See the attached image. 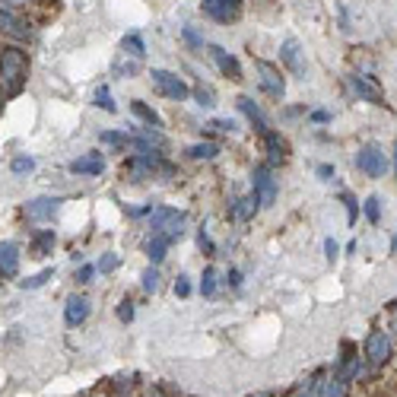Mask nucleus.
I'll use <instances>...</instances> for the list:
<instances>
[{
  "label": "nucleus",
  "instance_id": "f257e3e1",
  "mask_svg": "<svg viewBox=\"0 0 397 397\" xmlns=\"http://www.w3.org/2000/svg\"><path fill=\"white\" fill-rule=\"evenodd\" d=\"M26 74H29V54L23 48H0V83L7 96H16V92L26 86Z\"/></svg>",
  "mask_w": 397,
  "mask_h": 397
},
{
  "label": "nucleus",
  "instance_id": "f03ea898",
  "mask_svg": "<svg viewBox=\"0 0 397 397\" xmlns=\"http://www.w3.org/2000/svg\"><path fill=\"white\" fill-rule=\"evenodd\" d=\"M185 223H187V217L185 213H178V210H172V207H159V210L150 217L153 235H165L169 242H175V239L185 235Z\"/></svg>",
  "mask_w": 397,
  "mask_h": 397
},
{
  "label": "nucleus",
  "instance_id": "7ed1b4c3",
  "mask_svg": "<svg viewBox=\"0 0 397 397\" xmlns=\"http://www.w3.org/2000/svg\"><path fill=\"white\" fill-rule=\"evenodd\" d=\"M251 194L257 197V207H273V201H277V178H273V169H270L267 162L257 165L255 175H251Z\"/></svg>",
  "mask_w": 397,
  "mask_h": 397
},
{
  "label": "nucleus",
  "instance_id": "20e7f679",
  "mask_svg": "<svg viewBox=\"0 0 397 397\" xmlns=\"http://www.w3.org/2000/svg\"><path fill=\"white\" fill-rule=\"evenodd\" d=\"M356 169H360L362 175H369V178H385V172H388V156L382 153L378 143H366V146L356 153Z\"/></svg>",
  "mask_w": 397,
  "mask_h": 397
},
{
  "label": "nucleus",
  "instance_id": "39448f33",
  "mask_svg": "<svg viewBox=\"0 0 397 397\" xmlns=\"http://www.w3.org/2000/svg\"><path fill=\"white\" fill-rule=\"evenodd\" d=\"M150 80H153V86H156L159 96L172 99V102H185V99L191 96V86H187L178 74H169V70H153Z\"/></svg>",
  "mask_w": 397,
  "mask_h": 397
},
{
  "label": "nucleus",
  "instance_id": "423d86ee",
  "mask_svg": "<svg viewBox=\"0 0 397 397\" xmlns=\"http://www.w3.org/2000/svg\"><path fill=\"white\" fill-rule=\"evenodd\" d=\"M255 70H257V83H261V90L267 92L270 99H283L286 80H283V74H280L277 64H270V60H255Z\"/></svg>",
  "mask_w": 397,
  "mask_h": 397
},
{
  "label": "nucleus",
  "instance_id": "0eeeda50",
  "mask_svg": "<svg viewBox=\"0 0 397 397\" xmlns=\"http://www.w3.org/2000/svg\"><path fill=\"white\" fill-rule=\"evenodd\" d=\"M391 360V337L385 330H372L366 340V362L369 366H385Z\"/></svg>",
  "mask_w": 397,
  "mask_h": 397
},
{
  "label": "nucleus",
  "instance_id": "6e6552de",
  "mask_svg": "<svg viewBox=\"0 0 397 397\" xmlns=\"http://www.w3.org/2000/svg\"><path fill=\"white\" fill-rule=\"evenodd\" d=\"M264 150H267L270 162L267 165H277V162H286L289 159V143H286V137L280 134V130H264Z\"/></svg>",
  "mask_w": 397,
  "mask_h": 397
},
{
  "label": "nucleus",
  "instance_id": "1a4fd4ad",
  "mask_svg": "<svg viewBox=\"0 0 397 397\" xmlns=\"http://www.w3.org/2000/svg\"><path fill=\"white\" fill-rule=\"evenodd\" d=\"M350 86H353V92L362 99V102H372V105H385V92H382V86H375L369 76H362V74H356V76H350Z\"/></svg>",
  "mask_w": 397,
  "mask_h": 397
},
{
  "label": "nucleus",
  "instance_id": "9d476101",
  "mask_svg": "<svg viewBox=\"0 0 397 397\" xmlns=\"http://www.w3.org/2000/svg\"><path fill=\"white\" fill-rule=\"evenodd\" d=\"M0 35H10V38H32L29 23H23L13 10L0 7Z\"/></svg>",
  "mask_w": 397,
  "mask_h": 397
},
{
  "label": "nucleus",
  "instance_id": "9b49d317",
  "mask_svg": "<svg viewBox=\"0 0 397 397\" xmlns=\"http://www.w3.org/2000/svg\"><path fill=\"white\" fill-rule=\"evenodd\" d=\"M58 210H60V197H35V201L26 203V213L35 223H48Z\"/></svg>",
  "mask_w": 397,
  "mask_h": 397
},
{
  "label": "nucleus",
  "instance_id": "f8f14e48",
  "mask_svg": "<svg viewBox=\"0 0 397 397\" xmlns=\"http://www.w3.org/2000/svg\"><path fill=\"white\" fill-rule=\"evenodd\" d=\"M210 58L217 60L219 74H223V76H229V80H233V83H242V80H245V76H242L239 60H235L233 54L226 51V48H219V45H210Z\"/></svg>",
  "mask_w": 397,
  "mask_h": 397
},
{
  "label": "nucleus",
  "instance_id": "ddd939ff",
  "mask_svg": "<svg viewBox=\"0 0 397 397\" xmlns=\"http://www.w3.org/2000/svg\"><path fill=\"white\" fill-rule=\"evenodd\" d=\"M90 318V299L86 296H70L67 305H64V321H67V328H76V324H83Z\"/></svg>",
  "mask_w": 397,
  "mask_h": 397
},
{
  "label": "nucleus",
  "instance_id": "4468645a",
  "mask_svg": "<svg viewBox=\"0 0 397 397\" xmlns=\"http://www.w3.org/2000/svg\"><path fill=\"white\" fill-rule=\"evenodd\" d=\"M203 13L210 16V19H217V23H235V19H239L242 16V10L239 7H229V3H223V0H207V3H203Z\"/></svg>",
  "mask_w": 397,
  "mask_h": 397
},
{
  "label": "nucleus",
  "instance_id": "2eb2a0df",
  "mask_svg": "<svg viewBox=\"0 0 397 397\" xmlns=\"http://www.w3.org/2000/svg\"><path fill=\"white\" fill-rule=\"evenodd\" d=\"M102 169H105L102 153H86V156H80V159L70 162V172L74 175H102Z\"/></svg>",
  "mask_w": 397,
  "mask_h": 397
},
{
  "label": "nucleus",
  "instance_id": "dca6fc26",
  "mask_svg": "<svg viewBox=\"0 0 397 397\" xmlns=\"http://www.w3.org/2000/svg\"><path fill=\"white\" fill-rule=\"evenodd\" d=\"M16 267H19V245L16 242H0V273L16 277Z\"/></svg>",
  "mask_w": 397,
  "mask_h": 397
},
{
  "label": "nucleus",
  "instance_id": "f3484780",
  "mask_svg": "<svg viewBox=\"0 0 397 397\" xmlns=\"http://www.w3.org/2000/svg\"><path fill=\"white\" fill-rule=\"evenodd\" d=\"M239 108H242V115H245V118L251 121V124H255V130H257V134H264V130H270V128H267V118H264V112H261V108H257V102H255V99L242 96V99H239Z\"/></svg>",
  "mask_w": 397,
  "mask_h": 397
},
{
  "label": "nucleus",
  "instance_id": "a211bd4d",
  "mask_svg": "<svg viewBox=\"0 0 397 397\" xmlns=\"http://www.w3.org/2000/svg\"><path fill=\"white\" fill-rule=\"evenodd\" d=\"M257 210H261V207H257V197H255V194L233 197V203H229V213H233L235 219H251Z\"/></svg>",
  "mask_w": 397,
  "mask_h": 397
},
{
  "label": "nucleus",
  "instance_id": "6ab92c4d",
  "mask_svg": "<svg viewBox=\"0 0 397 397\" xmlns=\"http://www.w3.org/2000/svg\"><path fill=\"white\" fill-rule=\"evenodd\" d=\"M51 248H54V229H42V233L32 235L29 255L32 257H45V255H51Z\"/></svg>",
  "mask_w": 397,
  "mask_h": 397
},
{
  "label": "nucleus",
  "instance_id": "aec40b11",
  "mask_svg": "<svg viewBox=\"0 0 397 397\" xmlns=\"http://www.w3.org/2000/svg\"><path fill=\"white\" fill-rule=\"evenodd\" d=\"M280 60H283V64L292 70V74H302L299 42H296V38H286V42H283V48H280Z\"/></svg>",
  "mask_w": 397,
  "mask_h": 397
},
{
  "label": "nucleus",
  "instance_id": "412c9836",
  "mask_svg": "<svg viewBox=\"0 0 397 397\" xmlns=\"http://www.w3.org/2000/svg\"><path fill=\"white\" fill-rule=\"evenodd\" d=\"M130 112H134L137 118L146 124V128H162V118H159V115L153 112L146 102H140V99H134V102H130Z\"/></svg>",
  "mask_w": 397,
  "mask_h": 397
},
{
  "label": "nucleus",
  "instance_id": "4be33fe9",
  "mask_svg": "<svg viewBox=\"0 0 397 397\" xmlns=\"http://www.w3.org/2000/svg\"><path fill=\"white\" fill-rule=\"evenodd\" d=\"M346 391H350V382H346L344 375H334L330 382H324L321 397H346Z\"/></svg>",
  "mask_w": 397,
  "mask_h": 397
},
{
  "label": "nucleus",
  "instance_id": "5701e85b",
  "mask_svg": "<svg viewBox=\"0 0 397 397\" xmlns=\"http://www.w3.org/2000/svg\"><path fill=\"white\" fill-rule=\"evenodd\" d=\"M121 48H124V54H130V58L143 60V54H146V45H143V38L137 35V32H130V35H124V42H121Z\"/></svg>",
  "mask_w": 397,
  "mask_h": 397
},
{
  "label": "nucleus",
  "instance_id": "b1692460",
  "mask_svg": "<svg viewBox=\"0 0 397 397\" xmlns=\"http://www.w3.org/2000/svg\"><path fill=\"white\" fill-rule=\"evenodd\" d=\"M169 245L172 242L165 239V235H153V242H150V248H146V255H150V261L153 264H159L165 257V251H169Z\"/></svg>",
  "mask_w": 397,
  "mask_h": 397
},
{
  "label": "nucleus",
  "instance_id": "393cba45",
  "mask_svg": "<svg viewBox=\"0 0 397 397\" xmlns=\"http://www.w3.org/2000/svg\"><path fill=\"white\" fill-rule=\"evenodd\" d=\"M217 153H219L217 143H194V146L187 150V156L191 159H217Z\"/></svg>",
  "mask_w": 397,
  "mask_h": 397
},
{
  "label": "nucleus",
  "instance_id": "a878e982",
  "mask_svg": "<svg viewBox=\"0 0 397 397\" xmlns=\"http://www.w3.org/2000/svg\"><path fill=\"white\" fill-rule=\"evenodd\" d=\"M51 277H54V267H48V270H42V273H35V277L19 280V286H23V289H38V286H45Z\"/></svg>",
  "mask_w": 397,
  "mask_h": 397
},
{
  "label": "nucleus",
  "instance_id": "bb28decb",
  "mask_svg": "<svg viewBox=\"0 0 397 397\" xmlns=\"http://www.w3.org/2000/svg\"><path fill=\"white\" fill-rule=\"evenodd\" d=\"M99 140L105 143V146H115V150L128 146V134H121V130H102V137H99Z\"/></svg>",
  "mask_w": 397,
  "mask_h": 397
},
{
  "label": "nucleus",
  "instance_id": "cd10ccee",
  "mask_svg": "<svg viewBox=\"0 0 397 397\" xmlns=\"http://www.w3.org/2000/svg\"><path fill=\"white\" fill-rule=\"evenodd\" d=\"M191 96H194V99H197V105H203V108H213V105H217V96H213L210 86H197V90L191 92Z\"/></svg>",
  "mask_w": 397,
  "mask_h": 397
},
{
  "label": "nucleus",
  "instance_id": "c85d7f7f",
  "mask_svg": "<svg viewBox=\"0 0 397 397\" xmlns=\"http://www.w3.org/2000/svg\"><path fill=\"white\" fill-rule=\"evenodd\" d=\"M201 292H203V296H213V292H217V270H213V267L203 270V277H201Z\"/></svg>",
  "mask_w": 397,
  "mask_h": 397
},
{
  "label": "nucleus",
  "instance_id": "c756f323",
  "mask_svg": "<svg viewBox=\"0 0 397 397\" xmlns=\"http://www.w3.org/2000/svg\"><path fill=\"white\" fill-rule=\"evenodd\" d=\"M115 74H121V76H134V74H140V60H115Z\"/></svg>",
  "mask_w": 397,
  "mask_h": 397
},
{
  "label": "nucleus",
  "instance_id": "7c9ffc66",
  "mask_svg": "<svg viewBox=\"0 0 397 397\" xmlns=\"http://www.w3.org/2000/svg\"><path fill=\"white\" fill-rule=\"evenodd\" d=\"M96 105L105 108V112H115V108H118L112 102V92H108V86H99V90H96Z\"/></svg>",
  "mask_w": 397,
  "mask_h": 397
},
{
  "label": "nucleus",
  "instance_id": "2f4dec72",
  "mask_svg": "<svg viewBox=\"0 0 397 397\" xmlns=\"http://www.w3.org/2000/svg\"><path fill=\"white\" fill-rule=\"evenodd\" d=\"M10 169H13V175L32 172V169H35V159H32V156H16L13 162H10Z\"/></svg>",
  "mask_w": 397,
  "mask_h": 397
},
{
  "label": "nucleus",
  "instance_id": "473e14b6",
  "mask_svg": "<svg viewBox=\"0 0 397 397\" xmlns=\"http://www.w3.org/2000/svg\"><path fill=\"white\" fill-rule=\"evenodd\" d=\"M159 280H162V277H159V270H156V267L143 270V289H146V292H156L159 286H162V283H159Z\"/></svg>",
  "mask_w": 397,
  "mask_h": 397
},
{
  "label": "nucleus",
  "instance_id": "72a5a7b5",
  "mask_svg": "<svg viewBox=\"0 0 397 397\" xmlns=\"http://www.w3.org/2000/svg\"><path fill=\"white\" fill-rule=\"evenodd\" d=\"M366 217H369V223H382V201L378 197H369L366 201Z\"/></svg>",
  "mask_w": 397,
  "mask_h": 397
},
{
  "label": "nucleus",
  "instance_id": "f704fd0d",
  "mask_svg": "<svg viewBox=\"0 0 397 397\" xmlns=\"http://www.w3.org/2000/svg\"><path fill=\"white\" fill-rule=\"evenodd\" d=\"M118 264H121L118 255H105L102 261L96 264V270H99V273H115V270H118Z\"/></svg>",
  "mask_w": 397,
  "mask_h": 397
},
{
  "label": "nucleus",
  "instance_id": "c9c22d12",
  "mask_svg": "<svg viewBox=\"0 0 397 397\" xmlns=\"http://www.w3.org/2000/svg\"><path fill=\"white\" fill-rule=\"evenodd\" d=\"M340 201L346 203V213H350V226H356V217H360V201L353 194H340Z\"/></svg>",
  "mask_w": 397,
  "mask_h": 397
},
{
  "label": "nucleus",
  "instance_id": "e433bc0d",
  "mask_svg": "<svg viewBox=\"0 0 397 397\" xmlns=\"http://www.w3.org/2000/svg\"><path fill=\"white\" fill-rule=\"evenodd\" d=\"M207 130H223V134H233V130H239V128H235L233 118H217V121L207 124Z\"/></svg>",
  "mask_w": 397,
  "mask_h": 397
},
{
  "label": "nucleus",
  "instance_id": "4c0bfd02",
  "mask_svg": "<svg viewBox=\"0 0 397 397\" xmlns=\"http://www.w3.org/2000/svg\"><path fill=\"white\" fill-rule=\"evenodd\" d=\"M181 38H185L191 48H203V35L197 29H191V26H185V29H181Z\"/></svg>",
  "mask_w": 397,
  "mask_h": 397
},
{
  "label": "nucleus",
  "instance_id": "58836bf2",
  "mask_svg": "<svg viewBox=\"0 0 397 397\" xmlns=\"http://www.w3.org/2000/svg\"><path fill=\"white\" fill-rule=\"evenodd\" d=\"M150 397H181V391H175L172 385L159 382V385H153V388H150Z\"/></svg>",
  "mask_w": 397,
  "mask_h": 397
},
{
  "label": "nucleus",
  "instance_id": "ea45409f",
  "mask_svg": "<svg viewBox=\"0 0 397 397\" xmlns=\"http://www.w3.org/2000/svg\"><path fill=\"white\" fill-rule=\"evenodd\" d=\"M118 318H121V321H134V302H130V299L121 302V305H118Z\"/></svg>",
  "mask_w": 397,
  "mask_h": 397
},
{
  "label": "nucleus",
  "instance_id": "a19ab883",
  "mask_svg": "<svg viewBox=\"0 0 397 397\" xmlns=\"http://www.w3.org/2000/svg\"><path fill=\"white\" fill-rule=\"evenodd\" d=\"M175 296H178V299H187V296H191V280L178 277V283H175Z\"/></svg>",
  "mask_w": 397,
  "mask_h": 397
},
{
  "label": "nucleus",
  "instance_id": "79ce46f5",
  "mask_svg": "<svg viewBox=\"0 0 397 397\" xmlns=\"http://www.w3.org/2000/svg\"><path fill=\"white\" fill-rule=\"evenodd\" d=\"M197 245H201L207 255H213V251H217V248H213V242H210V235H207V229H201V233H197Z\"/></svg>",
  "mask_w": 397,
  "mask_h": 397
},
{
  "label": "nucleus",
  "instance_id": "37998d69",
  "mask_svg": "<svg viewBox=\"0 0 397 397\" xmlns=\"http://www.w3.org/2000/svg\"><path fill=\"white\" fill-rule=\"evenodd\" d=\"M92 277H96V267H92V264H83L76 280H80V283H92Z\"/></svg>",
  "mask_w": 397,
  "mask_h": 397
},
{
  "label": "nucleus",
  "instance_id": "c03bdc74",
  "mask_svg": "<svg viewBox=\"0 0 397 397\" xmlns=\"http://www.w3.org/2000/svg\"><path fill=\"white\" fill-rule=\"evenodd\" d=\"M315 172H318V178H321V181H330V178H334V165L324 162V165H318Z\"/></svg>",
  "mask_w": 397,
  "mask_h": 397
},
{
  "label": "nucleus",
  "instance_id": "a18cd8bd",
  "mask_svg": "<svg viewBox=\"0 0 397 397\" xmlns=\"http://www.w3.org/2000/svg\"><path fill=\"white\" fill-rule=\"evenodd\" d=\"M337 251H340V248H337V242H334V239L324 242V255H328V261H334V257H337Z\"/></svg>",
  "mask_w": 397,
  "mask_h": 397
},
{
  "label": "nucleus",
  "instance_id": "49530a36",
  "mask_svg": "<svg viewBox=\"0 0 397 397\" xmlns=\"http://www.w3.org/2000/svg\"><path fill=\"white\" fill-rule=\"evenodd\" d=\"M312 121L324 124V121H330V112H324V108H315V112H312Z\"/></svg>",
  "mask_w": 397,
  "mask_h": 397
},
{
  "label": "nucleus",
  "instance_id": "de8ad7c7",
  "mask_svg": "<svg viewBox=\"0 0 397 397\" xmlns=\"http://www.w3.org/2000/svg\"><path fill=\"white\" fill-rule=\"evenodd\" d=\"M229 286H233V289H239V286H242V273H239V270H229Z\"/></svg>",
  "mask_w": 397,
  "mask_h": 397
},
{
  "label": "nucleus",
  "instance_id": "09e8293b",
  "mask_svg": "<svg viewBox=\"0 0 397 397\" xmlns=\"http://www.w3.org/2000/svg\"><path fill=\"white\" fill-rule=\"evenodd\" d=\"M223 3H229V7H239V10H242V0H223Z\"/></svg>",
  "mask_w": 397,
  "mask_h": 397
},
{
  "label": "nucleus",
  "instance_id": "8fccbe9b",
  "mask_svg": "<svg viewBox=\"0 0 397 397\" xmlns=\"http://www.w3.org/2000/svg\"><path fill=\"white\" fill-rule=\"evenodd\" d=\"M391 251H397V235H394V242H391Z\"/></svg>",
  "mask_w": 397,
  "mask_h": 397
},
{
  "label": "nucleus",
  "instance_id": "3c124183",
  "mask_svg": "<svg viewBox=\"0 0 397 397\" xmlns=\"http://www.w3.org/2000/svg\"><path fill=\"white\" fill-rule=\"evenodd\" d=\"M394 169H397V146H394Z\"/></svg>",
  "mask_w": 397,
  "mask_h": 397
},
{
  "label": "nucleus",
  "instance_id": "603ef678",
  "mask_svg": "<svg viewBox=\"0 0 397 397\" xmlns=\"http://www.w3.org/2000/svg\"><path fill=\"white\" fill-rule=\"evenodd\" d=\"M255 397H270V394H255Z\"/></svg>",
  "mask_w": 397,
  "mask_h": 397
},
{
  "label": "nucleus",
  "instance_id": "864d4df0",
  "mask_svg": "<svg viewBox=\"0 0 397 397\" xmlns=\"http://www.w3.org/2000/svg\"><path fill=\"white\" fill-rule=\"evenodd\" d=\"M203 3H207V0H203Z\"/></svg>",
  "mask_w": 397,
  "mask_h": 397
}]
</instances>
